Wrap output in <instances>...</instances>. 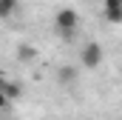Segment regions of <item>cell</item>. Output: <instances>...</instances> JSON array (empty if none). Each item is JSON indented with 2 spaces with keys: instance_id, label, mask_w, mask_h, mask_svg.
Returning a JSON list of instances; mask_svg holds the SVG:
<instances>
[{
  "instance_id": "cell-1",
  "label": "cell",
  "mask_w": 122,
  "mask_h": 120,
  "mask_svg": "<svg viewBox=\"0 0 122 120\" xmlns=\"http://www.w3.org/2000/svg\"><path fill=\"white\" fill-rule=\"evenodd\" d=\"M54 29L60 31L62 37H71L74 31L80 29V17H77V12H74V9H60V12L54 14Z\"/></svg>"
},
{
  "instance_id": "cell-2",
  "label": "cell",
  "mask_w": 122,
  "mask_h": 120,
  "mask_svg": "<svg viewBox=\"0 0 122 120\" xmlns=\"http://www.w3.org/2000/svg\"><path fill=\"white\" fill-rule=\"evenodd\" d=\"M105 57V52H102V46L97 43V40H88L82 49H80V63L85 66V69H97L99 63Z\"/></svg>"
},
{
  "instance_id": "cell-3",
  "label": "cell",
  "mask_w": 122,
  "mask_h": 120,
  "mask_svg": "<svg viewBox=\"0 0 122 120\" xmlns=\"http://www.w3.org/2000/svg\"><path fill=\"white\" fill-rule=\"evenodd\" d=\"M57 83H60V86L77 83V66H62L60 72H57Z\"/></svg>"
},
{
  "instance_id": "cell-4",
  "label": "cell",
  "mask_w": 122,
  "mask_h": 120,
  "mask_svg": "<svg viewBox=\"0 0 122 120\" xmlns=\"http://www.w3.org/2000/svg\"><path fill=\"white\" fill-rule=\"evenodd\" d=\"M105 14L111 23H119L122 20V0H105Z\"/></svg>"
},
{
  "instance_id": "cell-5",
  "label": "cell",
  "mask_w": 122,
  "mask_h": 120,
  "mask_svg": "<svg viewBox=\"0 0 122 120\" xmlns=\"http://www.w3.org/2000/svg\"><path fill=\"white\" fill-rule=\"evenodd\" d=\"M14 9H17V0H0V17L14 14Z\"/></svg>"
},
{
  "instance_id": "cell-6",
  "label": "cell",
  "mask_w": 122,
  "mask_h": 120,
  "mask_svg": "<svg viewBox=\"0 0 122 120\" xmlns=\"http://www.w3.org/2000/svg\"><path fill=\"white\" fill-rule=\"evenodd\" d=\"M20 57H23V60L34 57V49H31V46H20Z\"/></svg>"
},
{
  "instance_id": "cell-7",
  "label": "cell",
  "mask_w": 122,
  "mask_h": 120,
  "mask_svg": "<svg viewBox=\"0 0 122 120\" xmlns=\"http://www.w3.org/2000/svg\"><path fill=\"white\" fill-rule=\"evenodd\" d=\"M6 106H11V103H9V100H6V94L0 91V109H6Z\"/></svg>"
}]
</instances>
